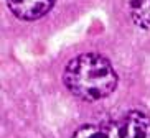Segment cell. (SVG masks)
Returning a JSON list of instances; mask_svg holds the SVG:
<instances>
[{"label": "cell", "mask_w": 150, "mask_h": 138, "mask_svg": "<svg viewBox=\"0 0 150 138\" xmlns=\"http://www.w3.org/2000/svg\"><path fill=\"white\" fill-rule=\"evenodd\" d=\"M129 13L135 27L150 31V0H130Z\"/></svg>", "instance_id": "277c9868"}, {"label": "cell", "mask_w": 150, "mask_h": 138, "mask_svg": "<svg viewBox=\"0 0 150 138\" xmlns=\"http://www.w3.org/2000/svg\"><path fill=\"white\" fill-rule=\"evenodd\" d=\"M56 0H7V7L20 20L35 22L53 8Z\"/></svg>", "instance_id": "3957f363"}, {"label": "cell", "mask_w": 150, "mask_h": 138, "mask_svg": "<svg viewBox=\"0 0 150 138\" xmlns=\"http://www.w3.org/2000/svg\"><path fill=\"white\" fill-rule=\"evenodd\" d=\"M71 138H150V115L134 109L112 120L83 125Z\"/></svg>", "instance_id": "7a4b0ae2"}, {"label": "cell", "mask_w": 150, "mask_h": 138, "mask_svg": "<svg viewBox=\"0 0 150 138\" xmlns=\"http://www.w3.org/2000/svg\"><path fill=\"white\" fill-rule=\"evenodd\" d=\"M63 82L74 97L86 102H96L115 90L117 72L106 56L83 53L66 64Z\"/></svg>", "instance_id": "6da1fadb"}]
</instances>
